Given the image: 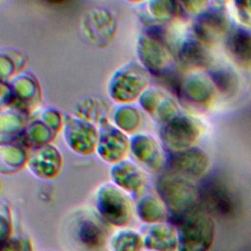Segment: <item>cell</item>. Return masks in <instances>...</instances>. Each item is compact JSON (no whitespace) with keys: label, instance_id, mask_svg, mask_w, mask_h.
<instances>
[{"label":"cell","instance_id":"1","mask_svg":"<svg viewBox=\"0 0 251 251\" xmlns=\"http://www.w3.org/2000/svg\"><path fill=\"white\" fill-rule=\"evenodd\" d=\"M227 48L238 63L247 65L251 62V36L247 32L243 30L234 32L228 40Z\"/></svg>","mask_w":251,"mask_h":251},{"label":"cell","instance_id":"2","mask_svg":"<svg viewBox=\"0 0 251 251\" xmlns=\"http://www.w3.org/2000/svg\"><path fill=\"white\" fill-rule=\"evenodd\" d=\"M238 19L246 25L251 26V1L237 2Z\"/></svg>","mask_w":251,"mask_h":251}]
</instances>
